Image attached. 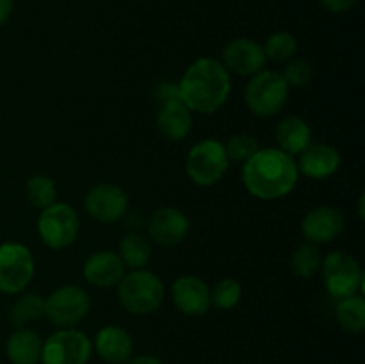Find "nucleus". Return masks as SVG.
<instances>
[{
    "mask_svg": "<svg viewBox=\"0 0 365 364\" xmlns=\"http://www.w3.org/2000/svg\"><path fill=\"white\" fill-rule=\"evenodd\" d=\"M298 177L294 157L280 148H259L242 168L245 188L259 200L284 198L296 188Z\"/></svg>",
    "mask_w": 365,
    "mask_h": 364,
    "instance_id": "nucleus-1",
    "label": "nucleus"
},
{
    "mask_svg": "<svg viewBox=\"0 0 365 364\" xmlns=\"http://www.w3.org/2000/svg\"><path fill=\"white\" fill-rule=\"evenodd\" d=\"M266 59L274 61V63H284L294 57L296 49H298V41L291 32H274L266 39V45L262 46Z\"/></svg>",
    "mask_w": 365,
    "mask_h": 364,
    "instance_id": "nucleus-27",
    "label": "nucleus"
},
{
    "mask_svg": "<svg viewBox=\"0 0 365 364\" xmlns=\"http://www.w3.org/2000/svg\"><path fill=\"white\" fill-rule=\"evenodd\" d=\"M118 288V298L125 310L138 316L152 314L163 305L166 289L163 280L148 270H132L125 273Z\"/></svg>",
    "mask_w": 365,
    "mask_h": 364,
    "instance_id": "nucleus-3",
    "label": "nucleus"
},
{
    "mask_svg": "<svg viewBox=\"0 0 365 364\" xmlns=\"http://www.w3.org/2000/svg\"><path fill=\"white\" fill-rule=\"evenodd\" d=\"M289 84L280 71L262 70L246 84L245 102L252 114L269 118L280 113L289 98Z\"/></svg>",
    "mask_w": 365,
    "mask_h": 364,
    "instance_id": "nucleus-4",
    "label": "nucleus"
},
{
    "mask_svg": "<svg viewBox=\"0 0 365 364\" xmlns=\"http://www.w3.org/2000/svg\"><path fill=\"white\" fill-rule=\"evenodd\" d=\"M282 77L285 79L289 88H305V86H309V82L312 81V66H310L309 61L305 59L289 61Z\"/></svg>",
    "mask_w": 365,
    "mask_h": 364,
    "instance_id": "nucleus-30",
    "label": "nucleus"
},
{
    "mask_svg": "<svg viewBox=\"0 0 365 364\" xmlns=\"http://www.w3.org/2000/svg\"><path fill=\"white\" fill-rule=\"evenodd\" d=\"M127 364H164V363L155 355H138L132 360H128Z\"/></svg>",
    "mask_w": 365,
    "mask_h": 364,
    "instance_id": "nucleus-34",
    "label": "nucleus"
},
{
    "mask_svg": "<svg viewBox=\"0 0 365 364\" xmlns=\"http://www.w3.org/2000/svg\"><path fill=\"white\" fill-rule=\"evenodd\" d=\"M227 150L217 139H202L191 146L185 159V171L189 178L200 188H210L225 177L228 170Z\"/></svg>",
    "mask_w": 365,
    "mask_h": 364,
    "instance_id": "nucleus-5",
    "label": "nucleus"
},
{
    "mask_svg": "<svg viewBox=\"0 0 365 364\" xmlns=\"http://www.w3.org/2000/svg\"><path fill=\"white\" fill-rule=\"evenodd\" d=\"M278 148L289 156H299L309 145H312V131L309 123L299 116H285L274 131Z\"/></svg>",
    "mask_w": 365,
    "mask_h": 364,
    "instance_id": "nucleus-20",
    "label": "nucleus"
},
{
    "mask_svg": "<svg viewBox=\"0 0 365 364\" xmlns=\"http://www.w3.org/2000/svg\"><path fill=\"white\" fill-rule=\"evenodd\" d=\"M125 263L118 253L100 250L89 256L84 263V278L96 288H114L125 277Z\"/></svg>",
    "mask_w": 365,
    "mask_h": 364,
    "instance_id": "nucleus-16",
    "label": "nucleus"
},
{
    "mask_svg": "<svg viewBox=\"0 0 365 364\" xmlns=\"http://www.w3.org/2000/svg\"><path fill=\"white\" fill-rule=\"evenodd\" d=\"M324 285L331 298L342 300L348 296L359 295L364 285V271L355 257L349 253L331 252L328 253L321 264Z\"/></svg>",
    "mask_w": 365,
    "mask_h": 364,
    "instance_id": "nucleus-7",
    "label": "nucleus"
},
{
    "mask_svg": "<svg viewBox=\"0 0 365 364\" xmlns=\"http://www.w3.org/2000/svg\"><path fill=\"white\" fill-rule=\"evenodd\" d=\"M171 298L177 309L187 316H202L212 305L209 285L203 278L195 275L178 277L171 285Z\"/></svg>",
    "mask_w": 365,
    "mask_h": 364,
    "instance_id": "nucleus-14",
    "label": "nucleus"
},
{
    "mask_svg": "<svg viewBox=\"0 0 365 364\" xmlns=\"http://www.w3.org/2000/svg\"><path fill=\"white\" fill-rule=\"evenodd\" d=\"M299 173H303L309 178H328L341 168V153L335 146L317 143V145H309L302 153L296 163Z\"/></svg>",
    "mask_w": 365,
    "mask_h": 364,
    "instance_id": "nucleus-17",
    "label": "nucleus"
},
{
    "mask_svg": "<svg viewBox=\"0 0 365 364\" xmlns=\"http://www.w3.org/2000/svg\"><path fill=\"white\" fill-rule=\"evenodd\" d=\"M96 353L109 364L127 363L134 352L132 335L118 325H107L100 328L95 338Z\"/></svg>",
    "mask_w": 365,
    "mask_h": 364,
    "instance_id": "nucleus-19",
    "label": "nucleus"
},
{
    "mask_svg": "<svg viewBox=\"0 0 365 364\" xmlns=\"http://www.w3.org/2000/svg\"><path fill=\"white\" fill-rule=\"evenodd\" d=\"M34 257L21 243L0 245V291L18 295L34 277Z\"/></svg>",
    "mask_w": 365,
    "mask_h": 364,
    "instance_id": "nucleus-9",
    "label": "nucleus"
},
{
    "mask_svg": "<svg viewBox=\"0 0 365 364\" xmlns=\"http://www.w3.org/2000/svg\"><path fill=\"white\" fill-rule=\"evenodd\" d=\"M81 232L78 214L70 203L53 202L41 209L38 218V234L52 250H64L75 243Z\"/></svg>",
    "mask_w": 365,
    "mask_h": 364,
    "instance_id": "nucleus-6",
    "label": "nucleus"
},
{
    "mask_svg": "<svg viewBox=\"0 0 365 364\" xmlns=\"http://www.w3.org/2000/svg\"><path fill=\"white\" fill-rule=\"evenodd\" d=\"M89 295L78 285H61L45 298V318L59 328H73L89 313Z\"/></svg>",
    "mask_w": 365,
    "mask_h": 364,
    "instance_id": "nucleus-8",
    "label": "nucleus"
},
{
    "mask_svg": "<svg viewBox=\"0 0 365 364\" xmlns=\"http://www.w3.org/2000/svg\"><path fill=\"white\" fill-rule=\"evenodd\" d=\"M259 148L257 139L250 134H235L225 143L228 161H234V163H246Z\"/></svg>",
    "mask_w": 365,
    "mask_h": 364,
    "instance_id": "nucleus-29",
    "label": "nucleus"
},
{
    "mask_svg": "<svg viewBox=\"0 0 365 364\" xmlns=\"http://www.w3.org/2000/svg\"><path fill=\"white\" fill-rule=\"evenodd\" d=\"M337 302V320L341 327L351 334H360L365 328V300L353 295Z\"/></svg>",
    "mask_w": 365,
    "mask_h": 364,
    "instance_id": "nucleus-23",
    "label": "nucleus"
},
{
    "mask_svg": "<svg viewBox=\"0 0 365 364\" xmlns=\"http://www.w3.org/2000/svg\"><path fill=\"white\" fill-rule=\"evenodd\" d=\"M157 128L170 141H182L192 131V113L182 98L170 100L157 111Z\"/></svg>",
    "mask_w": 365,
    "mask_h": 364,
    "instance_id": "nucleus-18",
    "label": "nucleus"
},
{
    "mask_svg": "<svg viewBox=\"0 0 365 364\" xmlns=\"http://www.w3.org/2000/svg\"><path fill=\"white\" fill-rule=\"evenodd\" d=\"M178 91L191 113L212 114L220 111L230 96V71L221 61L202 57L185 70L178 82Z\"/></svg>",
    "mask_w": 365,
    "mask_h": 364,
    "instance_id": "nucleus-2",
    "label": "nucleus"
},
{
    "mask_svg": "<svg viewBox=\"0 0 365 364\" xmlns=\"http://www.w3.org/2000/svg\"><path fill=\"white\" fill-rule=\"evenodd\" d=\"M189 232V218L177 207H159L148 221V234L155 243L175 246L185 239Z\"/></svg>",
    "mask_w": 365,
    "mask_h": 364,
    "instance_id": "nucleus-15",
    "label": "nucleus"
},
{
    "mask_svg": "<svg viewBox=\"0 0 365 364\" xmlns=\"http://www.w3.org/2000/svg\"><path fill=\"white\" fill-rule=\"evenodd\" d=\"M45 316V298L39 295H24L9 307V318L11 325L16 328H21L24 325H27L29 321L36 320V318Z\"/></svg>",
    "mask_w": 365,
    "mask_h": 364,
    "instance_id": "nucleus-25",
    "label": "nucleus"
},
{
    "mask_svg": "<svg viewBox=\"0 0 365 364\" xmlns=\"http://www.w3.org/2000/svg\"><path fill=\"white\" fill-rule=\"evenodd\" d=\"M321 264H323V257H321L319 248L314 243H302V245L296 246V250L292 252L291 266L298 277L302 278H312L316 277L321 271Z\"/></svg>",
    "mask_w": 365,
    "mask_h": 364,
    "instance_id": "nucleus-24",
    "label": "nucleus"
},
{
    "mask_svg": "<svg viewBox=\"0 0 365 364\" xmlns=\"http://www.w3.org/2000/svg\"><path fill=\"white\" fill-rule=\"evenodd\" d=\"M323 2V6L327 7L328 11H331V13H346V11H349L351 7H355V4L359 2V0H321Z\"/></svg>",
    "mask_w": 365,
    "mask_h": 364,
    "instance_id": "nucleus-32",
    "label": "nucleus"
},
{
    "mask_svg": "<svg viewBox=\"0 0 365 364\" xmlns=\"http://www.w3.org/2000/svg\"><path fill=\"white\" fill-rule=\"evenodd\" d=\"M118 256L125 263V266L132 270H143L152 259V245L141 234H127L120 241Z\"/></svg>",
    "mask_w": 365,
    "mask_h": 364,
    "instance_id": "nucleus-22",
    "label": "nucleus"
},
{
    "mask_svg": "<svg viewBox=\"0 0 365 364\" xmlns=\"http://www.w3.org/2000/svg\"><path fill=\"white\" fill-rule=\"evenodd\" d=\"M153 96H155L157 107H160L163 103L170 102V100L180 98V91H178V82L173 81H163L153 91Z\"/></svg>",
    "mask_w": 365,
    "mask_h": 364,
    "instance_id": "nucleus-31",
    "label": "nucleus"
},
{
    "mask_svg": "<svg viewBox=\"0 0 365 364\" xmlns=\"http://www.w3.org/2000/svg\"><path fill=\"white\" fill-rule=\"evenodd\" d=\"M13 0H0V25L9 20L11 14H13Z\"/></svg>",
    "mask_w": 365,
    "mask_h": 364,
    "instance_id": "nucleus-33",
    "label": "nucleus"
},
{
    "mask_svg": "<svg viewBox=\"0 0 365 364\" xmlns=\"http://www.w3.org/2000/svg\"><path fill=\"white\" fill-rule=\"evenodd\" d=\"M25 195L32 207L45 209V207L52 206L57 198L56 182L46 175H32L25 184Z\"/></svg>",
    "mask_w": 365,
    "mask_h": 364,
    "instance_id": "nucleus-26",
    "label": "nucleus"
},
{
    "mask_svg": "<svg viewBox=\"0 0 365 364\" xmlns=\"http://www.w3.org/2000/svg\"><path fill=\"white\" fill-rule=\"evenodd\" d=\"M128 195L116 184H96L86 195L84 206L89 216L100 223H116L128 211Z\"/></svg>",
    "mask_w": 365,
    "mask_h": 364,
    "instance_id": "nucleus-11",
    "label": "nucleus"
},
{
    "mask_svg": "<svg viewBox=\"0 0 365 364\" xmlns=\"http://www.w3.org/2000/svg\"><path fill=\"white\" fill-rule=\"evenodd\" d=\"M223 64L228 71L242 77H253L266 68V54L262 45L253 39H232L223 50Z\"/></svg>",
    "mask_w": 365,
    "mask_h": 364,
    "instance_id": "nucleus-13",
    "label": "nucleus"
},
{
    "mask_svg": "<svg viewBox=\"0 0 365 364\" xmlns=\"http://www.w3.org/2000/svg\"><path fill=\"white\" fill-rule=\"evenodd\" d=\"M43 341L31 328H16L6 345L7 359L13 364H38L41 360Z\"/></svg>",
    "mask_w": 365,
    "mask_h": 364,
    "instance_id": "nucleus-21",
    "label": "nucleus"
},
{
    "mask_svg": "<svg viewBox=\"0 0 365 364\" xmlns=\"http://www.w3.org/2000/svg\"><path fill=\"white\" fill-rule=\"evenodd\" d=\"M242 288L235 278H221L210 291V303L217 309H234L241 302Z\"/></svg>",
    "mask_w": 365,
    "mask_h": 364,
    "instance_id": "nucleus-28",
    "label": "nucleus"
},
{
    "mask_svg": "<svg viewBox=\"0 0 365 364\" xmlns=\"http://www.w3.org/2000/svg\"><path fill=\"white\" fill-rule=\"evenodd\" d=\"M93 343L77 328H59L53 332L41 350L43 364H88Z\"/></svg>",
    "mask_w": 365,
    "mask_h": 364,
    "instance_id": "nucleus-10",
    "label": "nucleus"
},
{
    "mask_svg": "<svg viewBox=\"0 0 365 364\" xmlns=\"http://www.w3.org/2000/svg\"><path fill=\"white\" fill-rule=\"evenodd\" d=\"M344 216L337 207L319 206L310 209L302 220L303 238L314 245L331 243L344 231Z\"/></svg>",
    "mask_w": 365,
    "mask_h": 364,
    "instance_id": "nucleus-12",
    "label": "nucleus"
}]
</instances>
